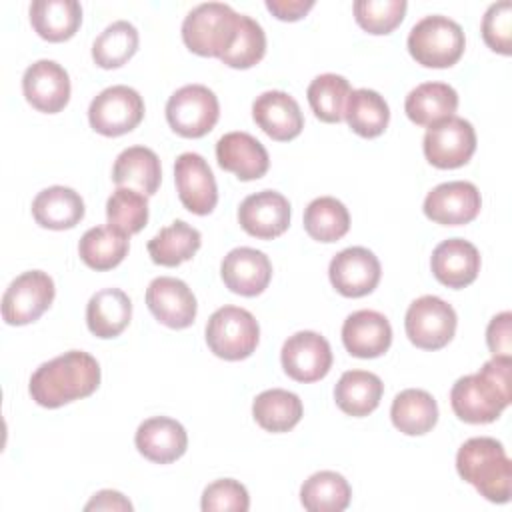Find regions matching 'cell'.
<instances>
[{
    "instance_id": "277c9868",
    "label": "cell",
    "mask_w": 512,
    "mask_h": 512,
    "mask_svg": "<svg viewBox=\"0 0 512 512\" xmlns=\"http://www.w3.org/2000/svg\"><path fill=\"white\" fill-rule=\"evenodd\" d=\"M240 14L224 2H204L192 8L182 22V40L198 56L220 58L234 42Z\"/></svg>"
},
{
    "instance_id": "cb8c5ba5",
    "label": "cell",
    "mask_w": 512,
    "mask_h": 512,
    "mask_svg": "<svg viewBox=\"0 0 512 512\" xmlns=\"http://www.w3.org/2000/svg\"><path fill=\"white\" fill-rule=\"evenodd\" d=\"M342 342L356 358L382 356L392 344V326L376 310L352 312L342 324Z\"/></svg>"
},
{
    "instance_id": "4316f807",
    "label": "cell",
    "mask_w": 512,
    "mask_h": 512,
    "mask_svg": "<svg viewBox=\"0 0 512 512\" xmlns=\"http://www.w3.org/2000/svg\"><path fill=\"white\" fill-rule=\"evenodd\" d=\"M132 318V302L120 288H102L86 304L88 330L98 338H116Z\"/></svg>"
},
{
    "instance_id": "83f0119b",
    "label": "cell",
    "mask_w": 512,
    "mask_h": 512,
    "mask_svg": "<svg viewBox=\"0 0 512 512\" xmlns=\"http://www.w3.org/2000/svg\"><path fill=\"white\" fill-rule=\"evenodd\" d=\"M82 22V6L76 0H34L30 24L48 42H64L76 34Z\"/></svg>"
},
{
    "instance_id": "ffe728a7",
    "label": "cell",
    "mask_w": 512,
    "mask_h": 512,
    "mask_svg": "<svg viewBox=\"0 0 512 512\" xmlns=\"http://www.w3.org/2000/svg\"><path fill=\"white\" fill-rule=\"evenodd\" d=\"M254 122L278 142L296 138L304 128V116L298 102L282 90H266L252 104Z\"/></svg>"
},
{
    "instance_id": "f546056e",
    "label": "cell",
    "mask_w": 512,
    "mask_h": 512,
    "mask_svg": "<svg viewBox=\"0 0 512 512\" xmlns=\"http://www.w3.org/2000/svg\"><path fill=\"white\" fill-rule=\"evenodd\" d=\"M382 392L384 384L374 372L348 370L340 376L334 388V400L344 414L362 418L378 408Z\"/></svg>"
},
{
    "instance_id": "52a82bcc",
    "label": "cell",
    "mask_w": 512,
    "mask_h": 512,
    "mask_svg": "<svg viewBox=\"0 0 512 512\" xmlns=\"http://www.w3.org/2000/svg\"><path fill=\"white\" fill-rule=\"evenodd\" d=\"M220 116L216 94L204 84H186L166 102V120L170 128L184 138L208 134Z\"/></svg>"
},
{
    "instance_id": "e0dca14e",
    "label": "cell",
    "mask_w": 512,
    "mask_h": 512,
    "mask_svg": "<svg viewBox=\"0 0 512 512\" xmlns=\"http://www.w3.org/2000/svg\"><path fill=\"white\" fill-rule=\"evenodd\" d=\"M238 222L250 236L272 240L290 226V202L276 190H260L240 202Z\"/></svg>"
},
{
    "instance_id": "9c48e42d",
    "label": "cell",
    "mask_w": 512,
    "mask_h": 512,
    "mask_svg": "<svg viewBox=\"0 0 512 512\" xmlns=\"http://www.w3.org/2000/svg\"><path fill=\"white\" fill-rule=\"evenodd\" d=\"M144 118L142 96L124 84L104 88L88 108L90 126L102 136H122L132 132Z\"/></svg>"
},
{
    "instance_id": "3957f363",
    "label": "cell",
    "mask_w": 512,
    "mask_h": 512,
    "mask_svg": "<svg viewBox=\"0 0 512 512\" xmlns=\"http://www.w3.org/2000/svg\"><path fill=\"white\" fill-rule=\"evenodd\" d=\"M456 470L460 478L472 484L486 500L494 504L510 500L512 464L496 438L476 436L466 440L458 448Z\"/></svg>"
},
{
    "instance_id": "ba28073f",
    "label": "cell",
    "mask_w": 512,
    "mask_h": 512,
    "mask_svg": "<svg viewBox=\"0 0 512 512\" xmlns=\"http://www.w3.org/2000/svg\"><path fill=\"white\" fill-rule=\"evenodd\" d=\"M456 322V312L448 302L426 294L408 306L404 330L416 348L440 350L454 338Z\"/></svg>"
},
{
    "instance_id": "7c38bea8",
    "label": "cell",
    "mask_w": 512,
    "mask_h": 512,
    "mask_svg": "<svg viewBox=\"0 0 512 512\" xmlns=\"http://www.w3.org/2000/svg\"><path fill=\"white\" fill-rule=\"evenodd\" d=\"M284 372L296 382H316L330 372L332 350L324 336L312 330H300L282 344L280 352Z\"/></svg>"
},
{
    "instance_id": "44dd1931",
    "label": "cell",
    "mask_w": 512,
    "mask_h": 512,
    "mask_svg": "<svg viewBox=\"0 0 512 512\" xmlns=\"http://www.w3.org/2000/svg\"><path fill=\"white\" fill-rule=\"evenodd\" d=\"M216 160L220 168L236 174L240 180H258L268 172V150L248 132H228L216 142Z\"/></svg>"
},
{
    "instance_id": "5bb4252c",
    "label": "cell",
    "mask_w": 512,
    "mask_h": 512,
    "mask_svg": "<svg viewBox=\"0 0 512 512\" xmlns=\"http://www.w3.org/2000/svg\"><path fill=\"white\" fill-rule=\"evenodd\" d=\"M482 206L478 188L466 180H452L434 186L424 198V214L436 224L460 226L472 222Z\"/></svg>"
},
{
    "instance_id": "74e56055",
    "label": "cell",
    "mask_w": 512,
    "mask_h": 512,
    "mask_svg": "<svg viewBox=\"0 0 512 512\" xmlns=\"http://www.w3.org/2000/svg\"><path fill=\"white\" fill-rule=\"evenodd\" d=\"M138 50V30L128 20L106 26L92 44V58L100 68H120Z\"/></svg>"
},
{
    "instance_id": "7402d4cb",
    "label": "cell",
    "mask_w": 512,
    "mask_h": 512,
    "mask_svg": "<svg viewBox=\"0 0 512 512\" xmlns=\"http://www.w3.org/2000/svg\"><path fill=\"white\" fill-rule=\"evenodd\" d=\"M134 444L146 460L170 464L186 452L188 434L178 420L168 416H152L138 426Z\"/></svg>"
},
{
    "instance_id": "ee69618b",
    "label": "cell",
    "mask_w": 512,
    "mask_h": 512,
    "mask_svg": "<svg viewBox=\"0 0 512 512\" xmlns=\"http://www.w3.org/2000/svg\"><path fill=\"white\" fill-rule=\"evenodd\" d=\"M482 38L494 52L508 56L512 50V2L490 4L482 18Z\"/></svg>"
},
{
    "instance_id": "ac0fdd59",
    "label": "cell",
    "mask_w": 512,
    "mask_h": 512,
    "mask_svg": "<svg viewBox=\"0 0 512 512\" xmlns=\"http://www.w3.org/2000/svg\"><path fill=\"white\" fill-rule=\"evenodd\" d=\"M22 92L36 110L56 114L70 100V76L58 62L42 58L24 70Z\"/></svg>"
},
{
    "instance_id": "2e32d148",
    "label": "cell",
    "mask_w": 512,
    "mask_h": 512,
    "mask_svg": "<svg viewBox=\"0 0 512 512\" xmlns=\"http://www.w3.org/2000/svg\"><path fill=\"white\" fill-rule=\"evenodd\" d=\"M146 304L158 322L168 328H188L196 318V296L180 278L158 276L146 288Z\"/></svg>"
},
{
    "instance_id": "d6986e66",
    "label": "cell",
    "mask_w": 512,
    "mask_h": 512,
    "mask_svg": "<svg viewBox=\"0 0 512 512\" xmlns=\"http://www.w3.org/2000/svg\"><path fill=\"white\" fill-rule=\"evenodd\" d=\"M220 274L230 292L240 296H258L270 284L272 264L262 250L240 246L224 256Z\"/></svg>"
},
{
    "instance_id": "d6a6232c",
    "label": "cell",
    "mask_w": 512,
    "mask_h": 512,
    "mask_svg": "<svg viewBox=\"0 0 512 512\" xmlns=\"http://www.w3.org/2000/svg\"><path fill=\"white\" fill-rule=\"evenodd\" d=\"M302 400L298 394L272 388L264 390L252 402V416L260 428L268 432H288L292 430L302 418Z\"/></svg>"
},
{
    "instance_id": "7bdbcfd3",
    "label": "cell",
    "mask_w": 512,
    "mask_h": 512,
    "mask_svg": "<svg viewBox=\"0 0 512 512\" xmlns=\"http://www.w3.org/2000/svg\"><path fill=\"white\" fill-rule=\"evenodd\" d=\"M200 506L204 512H246L250 508V496L238 480L220 478L204 488Z\"/></svg>"
},
{
    "instance_id": "7a4b0ae2",
    "label": "cell",
    "mask_w": 512,
    "mask_h": 512,
    "mask_svg": "<svg viewBox=\"0 0 512 512\" xmlns=\"http://www.w3.org/2000/svg\"><path fill=\"white\" fill-rule=\"evenodd\" d=\"M512 358H492L476 374L458 378L450 390L454 414L468 424L494 422L510 404Z\"/></svg>"
},
{
    "instance_id": "b9f144b4",
    "label": "cell",
    "mask_w": 512,
    "mask_h": 512,
    "mask_svg": "<svg viewBox=\"0 0 512 512\" xmlns=\"http://www.w3.org/2000/svg\"><path fill=\"white\" fill-rule=\"evenodd\" d=\"M354 18L368 34H390L406 14V0H356Z\"/></svg>"
},
{
    "instance_id": "484cf974",
    "label": "cell",
    "mask_w": 512,
    "mask_h": 512,
    "mask_svg": "<svg viewBox=\"0 0 512 512\" xmlns=\"http://www.w3.org/2000/svg\"><path fill=\"white\" fill-rule=\"evenodd\" d=\"M32 216L42 228L70 230L84 218V200L68 186H50L32 200Z\"/></svg>"
},
{
    "instance_id": "4dcf8cb0",
    "label": "cell",
    "mask_w": 512,
    "mask_h": 512,
    "mask_svg": "<svg viewBox=\"0 0 512 512\" xmlns=\"http://www.w3.org/2000/svg\"><path fill=\"white\" fill-rule=\"evenodd\" d=\"M392 424L406 436H422L438 422V404L426 390L406 388L390 406Z\"/></svg>"
},
{
    "instance_id": "ab89813d",
    "label": "cell",
    "mask_w": 512,
    "mask_h": 512,
    "mask_svg": "<svg viewBox=\"0 0 512 512\" xmlns=\"http://www.w3.org/2000/svg\"><path fill=\"white\" fill-rule=\"evenodd\" d=\"M108 226L132 236L148 222V198L132 188H116L106 200Z\"/></svg>"
},
{
    "instance_id": "8d00e7d4",
    "label": "cell",
    "mask_w": 512,
    "mask_h": 512,
    "mask_svg": "<svg viewBox=\"0 0 512 512\" xmlns=\"http://www.w3.org/2000/svg\"><path fill=\"white\" fill-rule=\"evenodd\" d=\"M348 228V208L332 196L314 198L304 210V230L318 242H336L348 232Z\"/></svg>"
},
{
    "instance_id": "e575fe53",
    "label": "cell",
    "mask_w": 512,
    "mask_h": 512,
    "mask_svg": "<svg viewBox=\"0 0 512 512\" xmlns=\"http://www.w3.org/2000/svg\"><path fill=\"white\" fill-rule=\"evenodd\" d=\"M128 238L130 236L114 230L112 226H94L82 234L78 254L88 268L110 270L128 254Z\"/></svg>"
},
{
    "instance_id": "d590c367",
    "label": "cell",
    "mask_w": 512,
    "mask_h": 512,
    "mask_svg": "<svg viewBox=\"0 0 512 512\" xmlns=\"http://www.w3.org/2000/svg\"><path fill=\"white\" fill-rule=\"evenodd\" d=\"M344 118L358 136L376 138L388 126L390 108L376 90L358 88L348 96Z\"/></svg>"
},
{
    "instance_id": "8992f818",
    "label": "cell",
    "mask_w": 512,
    "mask_h": 512,
    "mask_svg": "<svg viewBox=\"0 0 512 512\" xmlns=\"http://www.w3.org/2000/svg\"><path fill=\"white\" fill-rule=\"evenodd\" d=\"M258 340L256 318L240 306H222L208 318L206 344L218 358L244 360L256 350Z\"/></svg>"
},
{
    "instance_id": "4fadbf2b",
    "label": "cell",
    "mask_w": 512,
    "mask_h": 512,
    "mask_svg": "<svg viewBox=\"0 0 512 512\" xmlns=\"http://www.w3.org/2000/svg\"><path fill=\"white\" fill-rule=\"evenodd\" d=\"M380 260L364 246H350L338 252L328 266V276L336 292L346 298L370 294L380 282Z\"/></svg>"
},
{
    "instance_id": "f35d334b",
    "label": "cell",
    "mask_w": 512,
    "mask_h": 512,
    "mask_svg": "<svg viewBox=\"0 0 512 512\" xmlns=\"http://www.w3.org/2000/svg\"><path fill=\"white\" fill-rule=\"evenodd\" d=\"M350 92H352L350 82L344 76L326 72V74L316 76L310 82L306 96H308L310 108L316 114V118H320L322 122L334 124L344 118V110H346Z\"/></svg>"
},
{
    "instance_id": "5b68a950",
    "label": "cell",
    "mask_w": 512,
    "mask_h": 512,
    "mask_svg": "<svg viewBox=\"0 0 512 512\" xmlns=\"http://www.w3.org/2000/svg\"><path fill=\"white\" fill-rule=\"evenodd\" d=\"M410 56L426 68H450L464 54L462 26L442 14H430L418 20L408 34Z\"/></svg>"
},
{
    "instance_id": "f6af8a7d",
    "label": "cell",
    "mask_w": 512,
    "mask_h": 512,
    "mask_svg": "<svg viewBox=\"0 0 512 512\" xmlns=\"http://www.w3.org/2000/svg\"><path fill=\"white\" fill-rule=\"evenodd\" d=\"M512 314H496L486 328V344L494 358H512Z\"/></svg>"
},
{
    "instance_id": "1f68e13d",
    "label": "cell",
    "mask_w": 512,
    "mask_h": 512,
    "mask_svg": "<svg viewBox=\"0 0 512 512\" xmlns=\"http://www.w3.org/2000/svg\"><path fill=\"white\" fill-rule=\"evenodd\" d=\"M202 244L200 232L186 224L184 220H174L170 226L162 228L148 242V254L154 264L160 266H178L190 260Z\"/></svg>"
},
{
    "instance_id": "d4e9b609",
    "label": "cell",
    "mask_w": 512,
    "mask_h": 512,
    "mask_svg": "<svg viewBox=\"0 0 512 512\" xmlns=\"http://www.w3.org/2000/svg\"><path fill=\"white\" fill-rule=\"evenodd\" d=\"M112 180L118 188H132L144 196H152L162 180L160 158L146 146H130L116 156Z\"/></svg>"
},
{
    "instance_id": "9a60e30c",
    "label": "cell",
    "mask_w": 512,
    "mask_h": 512,
    "mask_svg": "<svg viewBox=\"0 0 512 512\" xmlns=\"http://www.w3.org/2000/svg\"><path fill=\"white\" fill-rule=\"evenodd\" d=\"M178 198L186 210L206 216L218 202V186L208 162L196 152H184L174 162Z\"/></svg>"
},
{
    "instance_id": "836d02e7",
    "label": "cell",
    "mask_w": 512,
    "mask_h": 512,
    "mask_svg": "<svg viewBox=\"0 0 512 512\" xmlns=\"http://www.w3.org/2000/svg\"><path fill=\"white\" fill-rule=\"evenodd\" d=\"M350 498L348 480L332 470L312 474L300 488V502L308 512H342L348 508Z\"/></svg>"
},
{
    "instance_id": "60d3db41",
    "label": "cell",
    "mask_w": 512,
    "mask_h": 512,
    "mask_svg": "<svg viewBox=\"0 0 512 512\" xmlns=\"http://www.w3.org/2000/svg\"><path fill=\"white\" fill-rule=\"evenodd\" d=\"M264 52H266V34L262 26L254 18L240 14L236 38L232 46L220 56V60L230 68L244 70L258 64L264 58Z\"/></svg>"
},
{
    "instance_id": "6da1fadb",
    "label": "cell",
    "mask_w": 512,
    "mask_h": 512,
    "mask_svg": "<svg viewBox=\"0 0 512 512\" xmlns=\"http://www.w3.org/2000/svg\"><path fill=\"white\" fill-rule=\"evenodd\" d=\"M100 384L98 360L82 350H68L44 364L30 376V396L38 406L60 408L90 396Z\"/></svg>"
},
{
    "instance_id": "8fae6325",
    "label": "cell",
    "mask_w": 512,
    "mask_h": 512,
    "mask_svg": "<svg viewBox=\"0 0 512 512\" xmlns=\"http://www.w3.org/2000/svg\"><path fill=\"white\" fill-rule=\"evenodd\" d=\"M422 148L432 166L444 170L460 168L476 150V132L468 120L450 116L428 126Z\"/></svg>"
},
{
    "instance_id": "f1b7e54d",
    "label": "cell",
    "mask_w": 512,
    "mask_h": 512,
    "mask_svg": "<svg viewBox=\"0 0 512 512\" xmlns=\"http://www.w3.org/2000/svg\"><path fill=\"white\" fill-rule=\"evenodd\" d=\"M458 108V94L450 84L424 82L412 88L406 96V116L418 126H432L444 118L454 116Z\"/></svg>"
},
{
    "instance_id": "30bf717a",
    "label": "cell",
    "mask_w": 512,
    "mask_h": 512,
    "mask_svg": "<svg viewBox=\"0 0 512 512\" xmlns=\"http://www.w3.org/2000/svg\"><path fill=\"white\" fill-rule=\"evenodd\" d=\"M54 280L42 270L16 276L2 296V318L10 326L36 322L54 300Z\"/></svg>"
},
{
    "instance_id": "bcb514c9",
    "label": "cell",
    "mask_w": 512,
    "mask_h": 512,
    "mask_svg": "<svg viewBox=\"0 0 512 512\" xmlns=\"http://www.w3.org/2000/svg\"><path fill=\"white\" fill-rule=\"evenodd\" d=\"M312 6L314 0H266V8L284 22L300 20Z\"/></svg>"
},
{
    "instance_id": "7dc6e473",
    "label": "cell",
    "mask_w": 512,
    "mask_h": 512,
    "mask_svg": "<svg viewBox=\"0 0 512 512\" xmlns=\"http://www.w3.org/2000/svg\"><path fill=\"white\" fill-rule=\"evenodd\" d=\"M84 510H132V504L116 490H100L92 496Z\"/></svg>"
},
{
    "instance_id": "603a6c76",
    "label": "cell",
    "mask_w": 512,
    "mask_h": 512,
    "mask_svg": "<svg viewBox=\"0 0 512 512\" xmlns=\"http://www.w3.org/2000/svg\"><path fill=\"white\" fill-rule=\"evenodd\" d=\"M432 274L448 288H464L472 284L480 272L478 248L464 238H448L440 242L430 258Z\"/></svg>"
}]
</instances>
